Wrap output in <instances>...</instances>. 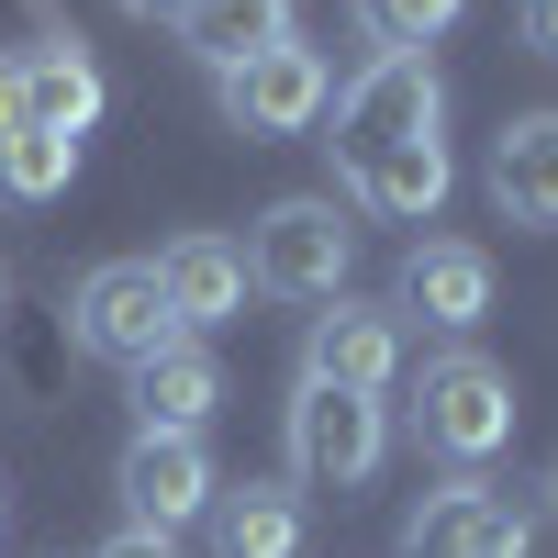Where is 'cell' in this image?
Listing matches in <instances>:
<instances>
[{"instance_id":"cell-20","label":"cell","mask_w":558,"mask_h":558,"mask_svg":"<svg viewBox=\"0 0 558 558\" xmlns=\"http://www.w3.org/2000/svg\"><path fill=\"white\" fill-rule=\"evenodd\" d=\"M0 134H23V57H0Z\"/></svg>"},{"instance_id":"cell-16","label":"cell","mask_w":558,"mask_h":558,"mask_svg":"<svg viewBox=\"0 0 558 558\" xmlns=\"http://www.w3.org/2000/svg\"><path fill=\"white\" fill-rule=\"evenodd\" d=\"M179 34H191V57L223 78V68L268 57V45H291V0H191V12H179Z\"/></svg>"},{"instance_id":"cell-13","label":"cell","mask_w":558,"mask_h":558,"mask_svg":"<svg viewBox=\"0 0 558 558\" xmlns=\"http://www.w3.org/2000/svg\"><path fill=\"white\" fill-rule=\"evenodd\" d=\"M213 402H223V368H213V347H191V336L134 368V425H146V436H202Z\"/></svg>"},{"instance_id":"cell-21","label":"cell","mask_w":558,"mask_h":558,"mask_svg":"<svg viewBox=\"0 0 558 558\" xmlns=\"http://www.w3.org/2000/svg\"><path fill=\"white\" fill-rule=\"evenodd\" d=\"M525 45H536V57H558V0H525Z\"/></svg>"},{"instance_id":"cell-18","label":"cell","mask_w":558,"mask_h":558,"mask_svg":"<svg viewBox=\"0 0 558 558\" xmlns=\"http://www.w3.org/2000/svg\"><path fill=\"white\" fill-rule=\"evenodd\" d=\"M458 12H470V0H357V34L380 45V57H425Z\"/></svg>"},{"instance_id":"cell-6","label":"cell","mask_w":558,"mask_h":558,"mask_svg":"<svg viewBox=\"0 0 558 558\" xmlns=\"http://www.w3.org/2000/svg\"><path fill=\"white\" fill-rule=\"evenodd\" d=\"M223 89V123L235 134H302V123H324V101H336V68H324V45H268V57H246V68H223L213 78Z\"/></svg>"},{"instance_id":"cell-17","label":"cell","mask_w":558,"mask_h":558,"mask_svg":"<svg viewBox=\"0 0 558 558\" xmlns=\"http://www.w3.org/2000/svg\"><path fill=\"white\" fill-rule=\"evenodd\" d=\"M68 179H78V134H45V123L0 134V191L12 202H57Z\"/></svg>"},{"instance_id":"cell-19","label":"cell","mask_w":558,"mask_h":558,"mask_svg":"<svg viewBox=\"0 0 558 558\" xmlns=\"http://www.w3.org/2000/svg\"><path fill=\"white\" fill-rule=\"evenodd\" d=\"M101 558H179V536H157V525H123Z\"/></svg>"},{"instance_id":"cell-15","label":"cell","mask_w":558,"mask_h":558,"mask_svg":"<svg viewBox=\"0 0 558 558\" xmlns=\"http://www.w3.org/2000/svg\"><path fill=\"white\" fill-rule=\"evenodd\" d=\"M213 547H223V558H302V492H291V481H235V492H213Z\"/></svg>"},{"instance_id":"cell-22","label":"cell","mask_w":558,"mask_h":558,"mask_svg":"<svg viewBox=\"0 0 558 558\" xmlns=\"http://www.w3.org/2000/svg\"><path fill=\"white\" fill-rule=\"evenodd\" d=\"M123 12H134V23H179V12H191V0H123Z\"/></svg>"},{"instance_id":"cell-9","label":"cell","mask_w":558,"mask_h":558,"mask_svg":"<svg viewBox=\"0 0 558 558\" xmlns=\"http://www.w3.org/2000/svg\"><path fill=\"white\" fill-rule=\"evenodd\" d=\"M391 368H402V313L391 302H347L336 291V313H313V336H302V380L313 391H368L380 402Z\"/></svg>"},{"instance_id":"cell-11","label":"cell","mask_w":558,"mask_h":558,"mask_svg":"<svg viewBox=\"0 0 558 558\" xmlns=\"http://www.w3.org/2000/svg\"><path fill=\"white\" fill-rule=\"evenodd\" d=\"M391 313H425V324H481L492 313V257L470 246V235H425L402 257V279H391Z\"/></svg>"},{"instance_id":"cell-4","label":"cell","mask_w":558,"mask_h":558,"mask_svg":"<svg viewBox=\"0 0 558 558\" xmlns=\"http://www.w3.org/2000/svg\"><path fill=\"white\" fill-rule=\"evenodd\" d=\"M68 336L89 347V357H112V368H146L157 347H179V313H168V291H157V257H101L68 291Z\"/></svg>"},{"instance_id":"cell-5","label":"cell","mask_w":558,"mask_h":558,"mask_svg":"<svg viewBox=\"0 0 558 558\" xmlns=\"http://www.w3.org/2000/svg\"><path fill=\"white\" fill-rule=\"evenodd\" d=\"M380 447L391 425L368 391H313V380L291 391V492H357L380 470Z\"/></svg>"},{"instance_id":"cell-8","label":"cell","mask_w":558,"mask_h":558,"mask_svg":"<svg viewBox=\"0 0 558 558\" xmlns=\"http://www.w3.org/2000/svg\"><path fill=\"white\" fill-rule=\"evenodd\" d=\"M112 492H123V514H134V525L179 536L191 514H213V492H223V481H213V447H202V436H146V425H134Z\"/></svg>"},{"instance_id":"cell-1","label":"cell","mask_w":558,"mask_h":558,"mask_svg":"<svg viewBox=\"0 0 558 558\" xmlns=\"http://www.w3.org/2000/svg\"><path fill=\"white\" fill-rule=\"evenodd\" d=\"M336 168H347V191L368 213H391V223H425L447 202V89L425 57H368L347 78V101H336Z\"/></svg>"},{"instance_id":"cell-2","label":"cell","mask_w":558,"mask_h":558,"mask_svg":"<svg viewBox=\"0 0 558 558\" xmlns=\"http://www.w3.org/2000/svg\"><path fill=\"white\" fill-rule=\"evenodd\" d=\"M514 413H525L514 380H502L481 347H447V357H425V380H413V447L481 470L492 447H514Z\"/></svg>"},{"instance_id":"cell-14","label":"cell","mask_w":558,"mask_h":558,"mask_svg":"<svg viewBox=\"0 0 558 558\" xmlns=\"http://www.w3.org/2000/svg\"><path fill=\"white\" fill-rule=\"evenodd\" d=\"M23 123H45V134H89L101 123V68H89L78 34L23 45Z\"/></svg>"},{"instance_id":"cell-3","label":"cell","mask_w":558,"mask_h":558,"mask_svg":"<svg viewBox=\"0 0 558 558\" xmlns=\"http://www.w3.org/2000/svg\"><path fill=\"white\" fill-rule=\"evenodd\" d=\"M347 257H357V223L336 202H268L246 223V279L279 302H336L347 291Z\"/></svg>"},{"instance_id":"cell-23","label":"cell","mask_w":558,"mask_h":558,"mask_svg":"<svg viewBox=\"0 0 558 558\" xmlns=\"http://www.w3.org/2000/svg\"><path fill=\"white\" fill-rule=\"evenodd\" d=\"M547 514H558V470H547Z\"/></svg>"},{"instance_id":"cell-10","label":"cell","mask_w":558,"mask_h":558,"mask_svg":"<svg viewBox=\"0 0 558 558\" xmlns=\"http://www.w3.org/2000/svg\"><path fill=\"white\" fill-rule=\"evenodd\" d=\"M157 291L179 313V336H202V324H235L246 313V246H223V235H168L157 246Z\"/></svg>"},{"instance_id":"cell-7","label":"cell","mask_w":558,"mask_h":558,"mask_svg":"<svg viewBox=\"0 0 558 558\" xmlns=\"http://www.w3.org/2000/svg\"><path fill=\"white\" fill-rule=\"evenodd\" d=\"M525 547H536V514L492 481H447L402 525V558H525Z\"/></svg>"},{"instance_id":"cell-12","label":"cell","mask_w":558,"mask_h":558,"mask_svg":"<svg viewBox=\"0 0 558 558\" xmlns=\"http://www.w3.org/2000/svg\"><path fill=\"white\" fill-rule=\"evenodd\" d=\"M492 202L502 223H558V112H514L492 134Z\"/></svg>"}]
</instances>
